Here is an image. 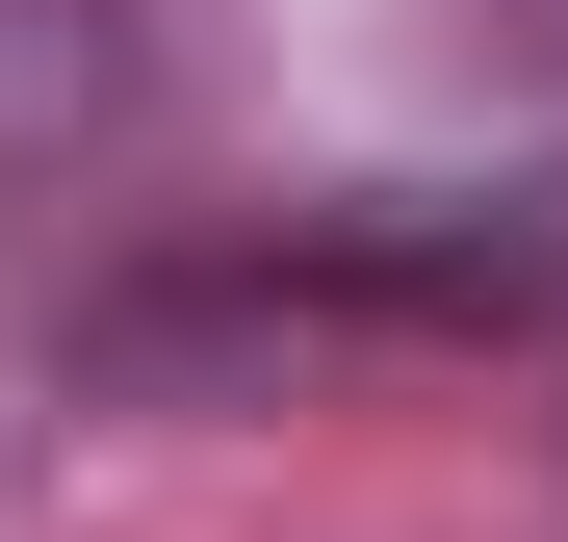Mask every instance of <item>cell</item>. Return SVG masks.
<instances>
[{"mask_svg": "<svg viewBox=\"0 0 568 542\" xmlns=\"http://www.w3.org/2000/svg\"><path fill=\"white\" fill-rule=\"evenodd\" d=\"M155 130H181V0H0V233L155 181Z\"/></svg>", "mask_w": 568, "mask_h": 542, "instance_id": "6da1fadb", "label": "cell"}]
</instances>
